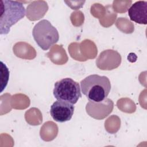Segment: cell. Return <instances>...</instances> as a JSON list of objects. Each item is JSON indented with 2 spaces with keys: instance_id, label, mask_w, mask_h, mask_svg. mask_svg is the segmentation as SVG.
<instances>
[{
  "instance_id": "obj_2",
  "label": "cell",
  "mask_w": 147,
  "mask_h": 147,
  "mask_svg": "<svg viewBox=\"0 0 147 147\" xmlns=\"http://www.w3.org/2000/svg\"><path fill=\"white\" fill-rule=\"evenodd\" d=\"M23 4L18 1L0 0V34H7L10 28L25 16Z\"/></svg>"
},
{
  "instance_id": "obj_5",
  "label": "cell",
  "mask_w": 147,
  "mask_h": 147,
  "mask_svg": "<svg viewBox=\"0 0 147 147\" xmlns=\"http://www.w3.org/2000/svg\"><path fill=\"white\" fill-rule=\"evenodd\" d=\"M113 107L114 103L112 100L106 98L99 102L89 101L86 109L90 116L96 119H102L112 112Z\"/></svg>"
},
{
  "instance_id": "obj_3",
  "label": "cell",
  "mask_w": 147,
  "mask_h": 147,
  "mask_svg": "<svg viewBox=\"0 0 147 147\" xmlns=\"http://www.w3.org/2000/svg\"><path fill=\"white\" fill-rule=\"evenodd\" d=\"M32 35L37 44L44 51L49 49L59 39L57 30L47 20H41L34 25Z\"/></svg>"
},
{
  "instance_id": "obj_1",
  "label": "cell",
  "mask_w": 147,
  "mask_h": 147,
  "mask_svg": "<svg viewBox=\"0 0 147 147\" xmlns=\"http://www.w3.org/2000/svg\"><path fill=\"white\" fill-rule=\"evenodd\" d=\"M80 88L89 101L99 102L107 97L111 90V83L107 76L93 74L80 82Z\"/></svg>"
},
{
  "instance_id": "obj_7",
  "label": "cell",
  "mask_w": 147,
  "mask_h": 147,
  "mask_svg": "<svg viewBox=\"0 0 147 147\" xmlns=\"http://www.w3.org/2000/svg\"><path fill=\"white\" fill-rule=\"evenodd\" d=\"M128 15L130 20L139 24H147V2L137 1L129 8Z\"/></svg>"
},
{
  "instance_id": "obj_4",
  "label": "cell",
  "mask_w": 147,
  "mask_h": 147,
  "mask_svg": "<svg viewBox=\"0 0 147 147\" xmlns=\"http://www.w3.org/2000/svg\"><path fill=\"white\" fill-rule=\"evenodd\" d=\"M53 93L57 100L75 104L82 97L79 84L70 78H63L55 83Z\"/></svg>"
},
{
  "instance_id": "obj_6",
  "label": "cell",
  "mask_w": 147,
  "mask_h": 147,
  "mask_svg": "<svg viewBox=\"0 0 147 147\" xmlns=\"http://www.w3.org/2000/svg\"><path fill=\"white\" fill-rule=\"evenodd\" d=\"M74 109L73 104L61 100H56L51 106L50 114L55 121L65 122L72 118Z\"/></svg>"
}]
</instances>
